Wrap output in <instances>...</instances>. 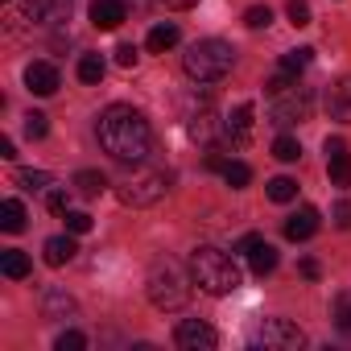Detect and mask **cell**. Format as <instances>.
Here are the masks:
<instances>
[{
	"mask_svg": "<svg viewBox=\"0 0 351 351\" xmlns=\"http://www.w3.org/2000/svg\"><path fill=\"white\" fill-rule=\"evenodd\" d=\"M95 136H99V149L116 161H145L149 157V145H153V128L149 120L128 108V104H112L99 112L95 120Z\"/></svg>",
	"mask_w": 351,
	"mask_h": 351,
	"instance_id": "6da1fadb",
	"label": "cell"
},
{
	"mask_svg": "<svg viewBox=\"0 0 351 351\" xmlns=\"http://www.w3.org/2000/svg\"><path fill=\"white\" fill-rule=\"evenodd\" d=\"M191 281H195L203 293L223 298V293H236V289H240L244 273H240V265H236L228 252H219V248H195V252H191Z\"/></svg>",
	"mask_w": 351,
	"mask_h": 351,
	"instance_id": "7a4b0ae2",
	"label": "cell"
},
{
	"mask_svg": "<svg viewBox=\"0 0 351 351\" xmlns=\"http://www.w3.org/2000/svg\"><path fill=\"white\" fill-rule=\"evenodd\" d=\"M182 66L195 83H219L232 66H236V50L232 42H219V38H203L195 42L186 54H182Z\"/></svg>",
	"mask_w": 351,
	"mask_h": 351,
	"instance_id": "3957f363",
	"label": "cell"
},
{
	"mask_svg": "<svg viewBox=\"0 0 351 351\" xmlns=\"http://www.w3.org/2000/svg\"><path fill=\"white\" fill-rule=\"evenodd\" d=\"M145 289H149V302L157 310H182L191 302V281H186L182 265H173V261H157L149 269Z\"/></svg>",
	"mask_w": 351,
	"mask_h": 351,
	"instance_id": "277c9868",
	"label": "cell"
},
{
	"mask_svg": "<svg viewBox=\"0 0 351 351\" xmlns=\"http://www.w3.org/2000/svg\"><path fill=\"white\" fill-rule=\"evenodd\" d=\"M165 191H169V173H141V178H132L128 186H120V203L124 207H153V203H161L165 199Z\"/></svg>",
	"mask_w": 351,
	"mask_h": 351,
	"instance_id": "5b68a950",
	"label": "cell"
},
{
	"mask_svg": "<svg viewBox=\"0 0 351 351\" xmlns=\"http://www.w3.org/2000/svg\"><path fill=\"white\" fill-rule=\"evenodd\" d=\"M310 108H314V99H310V91L306 87H289V91H281V95H273V108H269V120L273 124H302L306 116H310Z\"/></svg>",
	"mask_w": 351,
	"mask_h": 351,
	"instance_id": "8992f818",
	"label": "cell"
},
{
	"mask_svg": "<svg viewBox=\"0 0 351 351\" xmlns=\"http://www.w3.org/2000/svg\"><path fill=\"white\" fill-rule=\"evenodd\" d=\"M173 343H178L182 351H215L219 347V335L207 322L186 318V322H178V330H173Z\"/></svg>",
	"mask_w": 351,
	"mask_h": 351,
	"instance_id": "52a82bcc",
	"label": "cell"
},
{
	"mask_svg": "<svg viewBox=\"0 0 351 351\" xmlns=\"http://www.w3.org/2000/svg\"><path fill=\"white\" fill-rule=\"evenodd\" d=\"M58 17V0H13L9 21L17 25H50Z\"/></svg>",
	"mask_w": 351,
	"mask_h": 351,
	"instance_id": "ba28073f",
	"label": "cell"
},
{
	"mask_svg": "<svg viewBox=\"0 0 351 351\" xmlns=\"http://www.w3.org/2000/svg\"><path fill=\"white\" fill-rule=\"evenodd\" d=\"M261 343H265V347H277V351H293V347L306 343V335H302L289 318H269V322L261 326Z\"/></svg>",
	"mask_w": 351,
	"mask_h": 351,
	"instance_id": "9c48e42d",
	"label": "cell"
},
{
	"mask_svg": "<svg viewBox=\"0 0 351 351\" xmlns=\"http://www.w3.org/2000/svg\"><path fill=\"white\" fill-rule=\"evenodd\" d=\"M326 173H330V186H347L351 182V153H347V141L343 136H330L326 141Z\"/></svg>",
	"mask_w": 351,
	"mask_h": 351,
	"instance_id": "30bf717a",
	"label": "cell"
},
{
	"mask_svg": "<svg viewBox=\"0 0 351 351\" xmlns=\"http://www.w3.org/2000/svg\"><path fill=\"white\" fill-rule=\"evenodd\" d=\"M25 87H29L34 95H54V91L62 87L58 66H54V62H29V66H25Z\"/></svg>",
	"mask_w": 351,
	"mask_h": 351,
	"instance_id": "8fae6325",
	"label": "cell"
},
{
	"mask_svg": "<svg viewBox=\"0 0 351 351\" xmlns=\"http://www.w3.org/2000/svg\"><path fill=\"white\" fill-rule=\"evenodd\" d=\"M128 17L124 0H91V25L95 29H120Z\"/></svg>",
	"mask_w": 351,
	"mask_h": 351,
	"instance_id": "7c38bea8",
	"label": "cell"
},
{
	"mask_svg": "<svg viewBox=\"0 0 351 351\" xmlns=\"http://www.w3.org/2000/svg\"><path fill=\"white\" fill-rule=\"evenodd\" d=\"M42 314H46V318H75L79 306H75V298H71L66 289L46 285V289H42Z\"/></svg>",
	"mask_w": 351,
	"mask_h": 351,
	"instance_id": "4fadbf2b",
	"label": "cell"
},
{
	"mask_svg": "<svg viewBox=\"0 0 351 351\" xmlns=\"http://www.w3.org/2000/svg\"><path fill=\"white\" fill-rule=\"evenodd\" d=\"M326 112H330V120L351 124V75L326 87Z\"/></svg>",
	"mask_w": 351,
	"mask_h": 351,
	"instance_id": "5bb4252c",
	"label": "cell"
},
{
	"mask_svg": "<svg viewBox=\"0 0 351 351\" xmlns=\"http://www.w3.org/2000/svg\"><path fill=\"white\" fill-rule=\"evenodd\" d=\"M314 232H318V211H314V207H302V211H293V215L285 219V236H289L293 244L310 240Z\"/></svg>",
	"mask_w": 351,
	"mask_h": 351,
	"instance_id": "9a60e30c",
	"label": "cell"
},
{
	"mask_svg": "<svg viewBox=\"0 0 351 351\" xmlns=\"http://www.w3.org/2000/svg\"><path fill=\"white\" fill-rule=\"evenodd\" d=\"M42 252H46V265H50V269H62V265H71V261H75V252H79V244H75V232H71V236H50Z\"/></svg>",
	"mask_w": 351,
	"mask_h": 351,
	"instance_id": "2e32d148",
	"label": "cell"
},
{
	"mask_svg": "<svg viewBox=\"0 0 351 351\" xmlns=\"http://www.w3.org/2000/svg\"><path fill=\"white\" fill-rule=\"evenodd\" d=\"M178 25H173V21H161V25H153L149 29V38H145V50L149 54H165V50H173V46H178Z\"/></svg>",
	"mask_w": 351,
	"mask_h": 351,
	"instance_id": "e0dca14e",
	"label": "cell"
},
{
	"mask_svg": "<svg viewBox=\"0 0 351 351\" xmlns=\"http://www.w3.org/2000/svg\"><path fill=\"white\" fill-rule=\"evenodd\" d=\"M252 116H256V108H252V104H240V108L228 116V136H232L236 145H244V141L252 136V124H256Z\"/></svg>",
	"mask_w": 351,
	"mask_h": 351,
	"instance_id": "ac0fdd59",
	"label": "cell"
},
{
	"mask_svg": "<svg viewBox=\"0 0 351 351\" xmlns=\"http://www.w3.org/2000/svg\"><path fill=\"white\" fill-rule=\"evenodd\" d=\"M29 256L21 252V248H5V252H0V273H5L9 281H25L29 277Z\"/></svg>",
	"mask_w": 351,
	"mask_h": 351,
	"instance_id": "d6986e66",
	"label": "cell"
},
{
	"mask_svg": "<svg viewBox=\"0 0 351 351\" xmlns=\"http://www.w3.org/2000/svg\"><path fill=\"white\" fill-rule=\"evenodd\" d=\"M248 265H252V273H256V277H269V273L277 269V248L261 240V244L248 252Z\"/></svg>",
	"mask_w": 351,
	"mask_h": 351,
	"instance_id": "ffe728a7",
	"label": "cell"
},
{
	"mask_svg": "<svg viewBox=\"0 0 351 351\" xmlns=\"http://www.w3.org/2000/svg\"><path fill=\"white\" fill-rule=\"evenodd\" d=\"M75 191L87 195V199H95V195L108 191V178H104L99 169H79V173H75Z\"/></svg>",
	"mask_w": 351,
	"mask_h": 351,
	"instance_id": "44dd1931",
	"label": "cell"
},
{
	"mask_svg": "<svg viewBox=\"0 0 351 351\" xmlns=\"http://www.w3.org/2000/svg\"><path fill=\"white\" fill-rule=\"evenodd\" d=\"M0 228H5V232H25V207L17 203V199H5V203H0Z\"/></svg>",
	"mask_w": 351,
	"mask_h": 351,
	"instance_id": "7402d4cb",
	"label": "cell"
},
{
	"mask_svg": "<svg viewBox=\"0 0 351 351\" xmlns=\"http://www.w3.org/2000/svg\"><path fill=\"white\" fill-rule=\"evenodd\" d=\"M104 75H108V62H104L99 54H83V58H79V83L95 87V83H104Z\"/></svg>",
	"mask_w": 351,
	"mask_h": 351,
	"instance_id": "603a6c76",
	"label": "cell"
},
{
	"mask_svg": "<svg viewBox=\"0 0 351 351\" xmlns=\"http://www.w3.org/2000/svg\"><path fill=\"white\" fill-rule=\"evenodd\" d=\"M219 173H223V182H228V186H236V191L252 182V169H248L244 161H223V169H219Z\"/></svg>",
	"mask_w": 351,
	"mask_h": 351,
	"instance_id": "cb8c5ba5",
	"label": "cell"
},
{
	"mask_svg": "<svg viewBox=\"0 0 351 351\" xmlns=\"http://www.w3.org/2000/svg\"><path fill=\"white\" fill-rule=\"evenodd\" d=\"M269 199H273V203H293V199H298V182L281 173V178L269 182Z\"/></svg>",
	"mask_w": 351,
	"mask_h": 351,
	"instance_id": "d4e9b609",
	"label": "cell"
},
{
	"mask_svg": "<svg viewBox=\"0 0 351 351\" xmlns=\"http://www.w3.org/2000/svg\"><path fill=\"white\" fill-rule=\"evenodd\" d=\"M310 62H314V50H310V46H302V50H289V54H281V71H289V75L306 71Z\"/></svg>",
	"mask_w": 351,
	"mask_h": 351,
	"instance_id": "484cf974",
	"label": "cell"
},
{
	"mask_svg": "<svg viewBox=\"0 0 351 351\" xmlns=\"http://www.w3.org/2000/svg\"><path fill=\"white\" fill-rule=\"evenodd\" d=\"M17 182L25 186V191H50V173L46 169H17Z\"/></svg>",
	"mask_w": 351,
	"mask_h": 351,
	"instance_id": "4316f807",
	"label": "cell"
},
{
	"mask_svg": "<svg viewBox=\"0 0 351 351\" xmlns=\"http://www.w3.org/2000/svg\"><path fill=\"white\" fill-rule=\"evenodd\" d=\"M273 157H277V161H298V157H302L298 136H277V141H273Z\"/></svg>",
	"mask_w": 351,
	"mask_h": 351,
	"instance_id": "83f0119b",
	"label": "cell"
},
{
	"mask_svg": "<svg viewBox=\"0 0 351 351\" xmlns=\"http://www.w3.org/2000/svg\"><path fill=\"white\" fill-rule=\"evenodd\" d=\"M269 21H273V9H269V5H252V9L244 13V25H248V29H269Z\"/></svg>",
	"mask_w": 351,
	"mask_h": 351,
	"instance_id": "f1b7e54d",
	"label": "cell"
},
{
	"mask_svg": "<svg viewBox=\"0 0 351 351\" xmlns=\"http://www.w3.org/2000/svg\"><path fill=\"white\" fill-rule=\"evenodd\" d=\"M46 132H50V116H42V112H29V116H25V136H29V141H42Z\"/></svg>",
	"mask_w": 351,
	"mask_h": 351,
	"instance_id": "f546056e",
	"label": "cell"
},
{
	"mask_svg": "<svg viewBox=\"0 0 351 351\" xmlns=\"http://www.w3.org/2000/svg\"><path fill=\"white\" fill-rule=\"evenodd\" d=\"M54 347H58V351H83V347H87V335H83V330H62V335L54 339Z\"/></svg>",
	"mask_w": 351,
	"mask_h": 351,
	"instance_id": "4dcf8cb0",
	"label": "cell"
},
{
	"mask_svg": "<svg viewBox=\"0 0 351 351\" xmlns=\"http://www.w3.org/2000/svg\"><path fill=\"white\" fill-rule=\"evenodd\" d=\"M285 17H289V25H310V5H306V0H289V5H285Z\"/></svg>",
	"mask_w": 351,
	"mask_h": 351,
	"instance_id": "1f68e13d",
	"label": "cell"
},
{
	"mask_svg": "<svg viewBox=\"0 0 351 351\" xmlns=\"http://www.w3.org/2000/svg\"><path fill=\"white\" fill-rule=\"evenodd\" d=\"M191 136H195V141H211V136H215L211 112H203V116H195V120H191Z\"/></svg>",
	"mask_w": 351,
	"mask_h": 351,
	"instance_id": "d6a6232c",
	"label": "cell"
},
{
	"mask_svg": "<svg viewBox=\"0 0 351 351\" xmlns=\"http://www.w3.org/2000/svg\"><path fill=\"white\" fill-rule=\"evenodd\" d=\"M62 219H66V232H75V236L91 232V215H87V211H66Z\"/></svg>",
	"mask_w": 351,
	"mask_h": 351,
	"instance_id": "836d02e7",
	"label": "cell"
},
{
	"mask_svg": "<svg viewBox=\"0 0 351 351\" xmlns=\"http://www.w3.org/2000/svg\"><path fill=\"white\" fill-rule=\"evenodd\" d=\"M289 87H298L289 71H281V75H273V79L265 83V91H269V95H281V91H289Z\"/></svg>",
	"mask_w": 351,
	"mask_h": 351,
	"instance_id": "e575fe53",
	"label": "cell"
},
{
	"mask_svg": "<svg viewBox=\"0 0 351 351\" xmlns=\"http://www.w3.org/2000/svg\"><path fill=\"white\" fill-rule=\"evenodd\" d=\"M116 66H124V71L136 66V46H132V42H120V46H116Z\"/></svg>",
	"mask_w": 351,
	"mask_h": 351,
	"instance_id": "d590c367",
	"label": "cell"
},
{
	"mask_svg": "<svg viewBox=\"0 0 351 351\" xmlns=\"http://www.w3.org/2000/svg\"><path fill=\"white\" fill-rule=\"evenodd\" d=\"M46 207L54 211V215H66L71 207H66V191H46Z\"/></svg>",
	"mask_w": 351,
	"mask_h": 351,
	"instance_id": "8d00e7d4",
	"label": "cell"
},
{
	"mask_svg": "<svg viewBox=\"0 0 351 351\" xmlns=\"http://www.w3.org/2000/svg\"><path fill=\"white\" fill-rule=\"evenodd\" d=\"M330 215H335V223H339V228H351V199H343Z\"/></svg>",
	"mask_w": 351,
	"mask_h": 351,
	"instance_id": "74e56055",
	"label": "cell"
},
{
	"mask_svg": "<svg viewBox=\"0 0 351 351\" xmlns=\"http://www.w3.org/2000/svg\"><path fill=\"white\" fill-rule=\"evenodd\" d=\"M335 322H339V330L351 335V306H347V298H339V318H335Z\"/></svg>",
	"mask_w": 351,
	"mask_h": 351,
	"instance_id": "f35d334b",
	"label": "cell"
},
{
	"mask_svg": "<svg viewBox=\"0 0 351 351\" xmlns=\"http://www.w3.org/2000/svg\"><path fill=\"white\" fill-rule=\"evenodd\" d=\"M0 157H5V161H13V157H17V145H13L9 136H0Z\"/></svg>",
	"mask_w": 351,
	"mask_h": 351,
	"instance_id": "ab89813d",
	"label": "cell"
},
{
	"mask_svg": "<svg viewBox=\"0 0 351 351\" xmlns=\"http://www.w3.org/2000/svg\"><path fill=\"white\" fill-rule=\"evenodd\" d=\"M256 244H261V236H244V240H240V252H244V256H248V252H252V248H256Z\"/></svg>",
	"mask_w": 351,
	"mask_h": 351,
	"instance_id": "60d3db41",
	"label": "cell"
},
{
	"mask_svg": "<svg viewBox=\"0 0 351 351\" xmlns=\"http://www.w3.org/2000/svg\"><path fill=\"white\" fill-rule=\"evenodd\" d=\"M302 277L314 281V277H318V261H302Z\"/></svg>",
	"mask_w": 351,
	"mask_h": 351,
	"instance_id": "b9f144b4",
	"label": "cell"
},
{
	"mask_svg": "<svg viewBox=\"0 0 351 351\" xmlns=\"http://www.w3.org/2000/svg\"><path fill=\"white\" fill-rule=\"evenodd\" d=\"M165 5H169V9H195L199 0H165Z\"/></svg>",
	"mask_w": 351,
	"mask_h": 351,
	"instance_id": "7bdbcfd3",
	"label": "cell"
},
{
	"mask_svg": "<svg viewBox=\"0 0 351 351\" xmlns=\"http://www.w3.org/2000/svg\"><path fill=\"white\" fill-rule=\"evenodd\" d=\"M124 5H136V9H141V5H145V0H124Z\"/></svg>",
	"mask_w": 351,
	"mask_h": 351,
	"instance_id": "ee69618b",
	"label": "cell"
}]
</instances>
